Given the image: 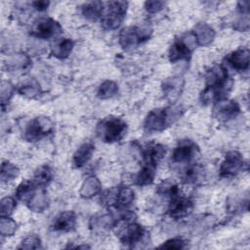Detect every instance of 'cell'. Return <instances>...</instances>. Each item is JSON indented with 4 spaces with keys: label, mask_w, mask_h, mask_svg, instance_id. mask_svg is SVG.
Returning <instances> with one entry per match:
<instances>
[{
    "label": "cell",
    "mask_w": 250,
    "mask_h": 250,
    "mask_svg": "<svg viewBox=\"0 0 250 250\" xmlns=\"http://www.w3.org/2000/svg\"><path fill=\"white\" fill-rule=\"evenodd\" d=\"M98 137L105 143L119 142L127 132L126 122L115 116H108L103 119L97 126Z\"/></svg>",
    "instance_id": "2"
},
{
    "label": "cell",
    "mask_w": 250,
    "mask_h": 250,
    "mask_svg": "<svg viewBox=\"0 0 250 250\" xmlns=\"http://www.w3.org/2000/svg\"><path fill=\"white\" fill-rule=\"evenodd\" d=\"M246 165L242 154L236 150H230L226 153L220 166V176L222 178H231L240 173Z\"/></svg>",
    "instance_id": "11"
},
{
    "label": "cell",
    "mask_w": 250,
    "mask_h": 250,
    "mask_svg": "<svg viewBox=\"0 0 250 250\" xmlns=\"http://www.w3.org/2000/svg\"><path fill=\"white\" fill-rule=\"evenodd\" d=\"M104 3L101 1H90L86 2L81 7L82 15L92 21L101 19L104 13Z\"/></svg>",
    "instance_id": "24"
},
{
    "label": "cell",
    "mask_w": 250,
    "mask_h": 250,
    "mask_svg": "<svg viewBox=\"0 0 250 250\" xmlns=\"http://www.w3.org/2000/svg\"><path fill=\"white\" fill-rule=\"evenodd\" d=\"M15 92L14 85L9 81H2L1 83V91H0V97H1V104L4 107L6 104L9 103L11 98L13 97V94Z\"/></svg>",
    "instance_id": "33"
},
{
    "label": "cell",
    "mask_w": 250,
    "mask_h": 250,
    "mask_svg": "<svg viewBox=\"0 0 250 250\" xmlns=\"http://www.w3.org/2000/svg\"><path fill=\"white\" fill-rule=\"evenodd\" d=\"M187 247V241L182 237H173L166 240L159 248L165 249H184Z\"/></svg>",
    "instance_id": "36"
},
{
    "label": "cell",
    "mask_w": 250,
    "mask_h": 250,
    "mask_svg": "<svg viewBox=\"0 0 250 250\" xmlns=\"http://www.w3.org/2000/svg\"><path fill=\"white\" fill-rule=\"evenodd\" d=\"M191 33L198 46H208L215 38V30L205 22L197 23Z\"/></svg>",
    "instance_id": "17"
},
{
    "label": "cell",
    "mask_w": 250,
    "mask_h": 250,
    "mask_svg": "<svg viewBox=\"0 0 250 250\" xmlns=\"http://www.w3.org/2000/svg\"><path fill=\"white\" fill-rule=\"evenodd\" d=\"M198 154V147L190 140L180 141L177 146L174 148L171 161L174 165H190L195 160V157Z\"/></svg>",
    "instance_id": "8"
},
{
    "label": "cell",
    "mask_w": 250,
    "mask_h": 250,
    "mask_svg": "<svg viewBox=\"0 0 250 250\" xmlns=\"http://www.w3.org/2000/svg\"><path fill=\"white\" fill-rule=\"evenodd\" d=\"M115 221L113 220L112 216L108 213L104 214H98L93 216L90 219L89 227L93 232H104L110 228H113Z\"/></svg>",
    "instance_id": "18"
},
{
    "label": "cell",
    "mask_w": 250,
    "mask_h": 250,
    "mask_svg": "<svg viewBox=\"0 0 250 250\" xmlns=\"http://www.w3.org/2000/svg\"><path fill=\"white\" fill-rule=\"evenodd\" d=\"M18 92L26 98L33 99V98H36L38 95H40L41 90H40L39 84L36 81L28 80L19 86Z\"/></svg>",
    "instance_id": "30"
},
{
    "label": "cell",
    "mask_w": 250,
    "mask_h": 250,
    "mask_svg": "<svg viewBox=\"0 0 250 250\" xmlns=\"http://www.w3.org/2000/svg\"><path fill=\"white\" fill-rule=\"evenodd\" d=\"M196 46L195 39L191 31L180 39L174 41L169 48V61L171 62H177L181 61H188L191 56L193 48Z\"/></svg>",
    "instance_id": "7"
},
{
    "label": "cell",
    "mask_w": 250,
    "mask_h": 250,
    "mask_svg": "<svg viewBox=\"0 0 250 250\" xmlns=\"http://www.w3.org/2000/svg\"><path fill=\"white\" fill-rule=\"evenodd\" d=\"M9 71L24 70L31 64V60L28 55L24 53H17L8 57L5 62Z\"/></svg>",
    "instance_id": "20"
},
{
    "label": "cell",
    "mask_w": 250,
    "mask_h": 250,
    "mask_svg": "<svg viewBox=\"0 0 250 250\" xmlns=\"http://www.w3.org/2000/svg\"><path fill=\"white\" fill-rule=\"evenodd\" d=\"M38 188H38L32 180H25L18 186L15 194L18 199L26 203Z\"/></svg>",
    "instance_id": "26"
},
{
    "label": "cell",
    "mask_w": 250,
    "mask_h": 250,
    "mask_svg": "<svg viewBox=\"0 0 250 250\" xmlns=\"http://www.w3.org/2000/svg\"><path fill=\"white\" fill-rule=\"evenodd\" d=\"M49 1H44V0H42V1H34V2H32L31 3V5L33 6V8L34 9H36L37 11H45L48 7H49Z\"/></svg>",
    "instance_id": "38"
},
{
    "label": "cell",
    "mask_w": 250,
    "mask_h": 250,
    "mask_svg": "<svg viewBox=\"0 0 250 250\" xmlns=\"http://www.w3.org/2000/svg\"><path fill=\"white\" fill-rule=\"evenodd\" d=\"M135 199L134 190L127 186H118L105 190L101 200L104 204L112 206L119 211H127Z\"/></svg>",
    "instance_id": "3"
},
{
    "label": "cell",
    "mask_w": 250,
    "mask_h": 250,
    "mask_svg": "<svg viewBox=\"0 0 250 250\" xmlns=\"http://www.w3.org/2000/svg\"><path fill=\"white\" fill-rule=\"evenodd\" d=\"M156 167L144 163L135 178V184L140 187H146L153 183Z\"/></svg>",
    "instance_id": "25"
},
{
    "label": "cell",
    "mask_w": 250,
    "mask_h": 250,
    "mask_svg": "<svg viewBox=\"0 0 250 250\" xmlns=\"http://www.w3.org/2000/svg\"><path fill=\"white\" fill-rule=\"evenodd\" d=\"M183 112L181 106L152 109L148 112L144 121V128L149 133L163 131L167 126L180 118Z\"/></svg>",
    "instance_id": "1"
},
{
    "label": "cell",
    "mask_w": 250,
    "mask_h": 250,
    "mask_svg": "<svg viewBox=\"0 0 250 250\" xmlns=\"http://www.w3.org/2000/svg\"><path fill=\"white\" fill-rule=\"evenodd\" d=\"M239 16L236 18V20L233 22V27L238 31H247L249 29V13H242L238 12Z\"/></svg>",
    "instance_id": "35"
},
{
    "label": "cell",
    "mask_w": 250,
    "mask_h": 250,
    "mask_svg": "<svg viewBox=\"0 0 250 250\" xmlns=\"http://www.w3.org/2000/svg\"><path fill=\"white\" fill-rule=\"evenodd\" d=\"M102 190V184L96 176L88 177L80 188V195L83 198H92L93 196L99 194Z\"/></svg>",
    "instance_id": "23"
},
{
    "label": "cell",
    "mask_w": 250,
    "mask_h": 250,
    "mask_svg": "<svg viewBox=\"0 0 250 250\" xmlns=\"http://www.w3.org/2000/svg\"><path fill=\"white\" fill-rule=\"evenodd\" d=\"M18 225L15 220L9 216H1L0 218V234L2 236H11L17 230Z\"/></svg>",
    "instance_id": "31"
},
{
    "label": "cell",
    "mask_w": 250,
    "mask_h": 250,
    "mask_svg": "<svg viewBox=\"0 0 250 250\" xmlns=\"http://www.w3.org/2000/svg\"><path fill=\"white\" fill-rule=\"evenodd\" d=\"M54 131V123L47 116H37L24 127L23 138L28 142L39 141Z\"/></svg>",
    "instance_id": "6"
},
{
    "label": "cell",
    "mask_w": 250,
    "mask_h": 250,
    "mask_svg": "<svg viewBox=\"0 0 250 250\" xmlns=\"http://www.w3.org/2000/svg\"><path fill=\"white\" fill-rule=\"evenodd\" d=\"M227 62L237 71H245L249 68L250 51L248 48L241 47L231 52L226 57Z\"/></svg>",
    "instance_id": "13"
},
{
    "label": "cell",
    "mask_w": 250,
    "mask_h": 250,
    "mask_svg": "<svg viewBox=\"0 0 250 250\" xmlns=\"http://www.w3.org/2000/svg\"><path fill=\"white\" fill-rule=\"evenodd\" d=\"M28 208L34 212H43L49 205V198L45 188H38L26 202Z\"/></svg>",
    "instance_id": "22"
},
{
    "label": "cell",
    "mask_w": 250,
    "mask_h": 250,
    "mask_svg": "<svg viewBox=\"0 0 250 250\" xmlns=\"http://www.w3.org/2000/svg\"><path fill=\"white\" fill-rule=\"evenodd\" d=\"M184 88V79L181 76H173L167 78L162 83V92L169 102H175L181 96Z\"/></svg>",
    "instance_id": "14"
},
{
    "label": "cell",
    "mask_w": 250,
    "mask_h": 250,
    "mask_svg": "<svg viewBox=\"0 0 250 250\" xmlns=\"http://www.w3.org/2000/svg\"><path fill=\"white\" fill-rule=\"evenodd\" d=\"M41 246V239L37 234H30L26 237H24L20 246L18 247L19 249H40Z\"/></svg>",
    "instance_id": "32"
},
{
    "label": "cell",
    "mask_w": 250,
    "mask_h": 250,
    "mask_svg": "<svg viewBox=\"0 0 250 250\" xmlns=\"http://www.w3.org/2000/svg\"><path fill=\"white\" fill-rule=\"evenodd\" d=\"M62 31L61 24L52 18H40L32 25L30 34L38 39H52Z\"/></svg>",
    "instance_id": "9"
},
{
    "label": "cell",
    "mask_w": 250,
    "mask_h": 250,
    "mask_svg": "<svg viewBox=\"0 0 250 250\" xmlns=\"http://www.w3.org/2000/svg\"><path fill=\"white\" fill-rule=\"evenodd\" d=\"M94 150H95V146L90 142H87L81 145L73 154L72 163L74 167L81 168L84 165H86L89 162V160L92 158Z\"/></svg>",
    "instance_id": "19"
},
{
    "label": "cell",
    "mask_w": 250,
    "mask_h": 250,
    "mask_svg": "<svg viewBox=\"0 0 250 250\" xmlns=\"http://www.w3.org/2000/svg\"><path fill=\"white\" fill-rule=\"evenodd\" d=\"M193 209V202L190 198L183 195L181 191L176 192L169 198L168 215L175 219H183L188 217Z\"/></svg>",
    "instance_id": "10"
},
{
    "label": "cell",
    "mask_w": 250,
    "mask_h": 250,
    "mask_svg": "<svg viewBox=\"0 0 250 250\" xmlns=\"http://www.w3.org/2000/svg\"><path fill=\"white\" fill-rule=\"evenodd\" d=\"M165 146L161 144L150 143L142 151L144 163L157 167V164L165 155Z\"/></svg>",
    "instance_id": "15"
},
{
    "label": "cell",
    "mask_w": 250,
    "mask_h": 250,
    "mask_svg": "<svg viewBox=\"0 0 250 250\" xmlns=\"http://www.w3.org/2000/svg\"><path fill=\"white\" fill-rule=\"evenodd\" d=\"M17 206V201L12 196H6L1 199L0 213L1 216H10Z\"/></svg>",
    "instance_id": "34"
},
{
    "label": "cell",
    "mask_w": 250,
    "mask_h": 250,
    "mask_svg": "<svg viewBox=\"0 0 250 250\" xmlns=\"http://www.w3.org/2000/svg\"><path fill=\"white\" fill-rule=\"evenodd\" d=\"M128 3L126 1H111L107 3L106 8L104 9L101 18L102 25L105 29L113 30L118 28L125 19Z\"/></svg>",
    "instance_id": "5"
},
{
    "label": "cell",
    "mask_w": 250,
    "mask_h": 250,
    "mask_svg": "<svg viewBox=\"0 0 250 250\" xmlns=\"http://www.w3.org/2000/svg\"><path fill=\"white\" fill-rule=\"evenodd\" d=\"M165 6L164 1H158V0H150L145 2V9L148 14H155L160 12Z\"/></svg>",
    "instance_id": "37"
},
{
    "label": "cell",
    "mask_w": 250,
    "mask_h": 250,
    "mask_svg": "<svg viewBox=\"0 0 250 250\" xmlns=\"http://www.w3.org/2000/svg\"><path fill=\"white\" fill-rule=\"evenodd\" d=\"M76 215L73 211H63L60 213L54 220L52 229L56 231L68 232L75 229Z\"/></svg>",
    "instance_id": "16"
},
{
    "label": "cell",
    "mask_w": 250,
    "mask_h": 250,
    "mask_svg": "<svg viewBox=\"0 0 250 250\" xmlns=\"http://www.w3.org/2000/svg\"><path fill=\"white\" fill-rule=\"evenodd\" d=\"M151 28L149 25L142 26H127L121 29L118 35L119 45L124 50H133L137 48L141 43L147 40L150 37Z\"/></svg>",
    "instance_id": "4"
},
{
    "label": "cell",
    "mask_w": 250,
    "mask_h": 250,
    "mask_svg": "<svg viewBox=\"0 0 250 250\" xmlns=\"http://www.w3.org/2000/svg\"><path fill=\"white\" fill-rule=\"evenodd\" d=\"M74 47V41L70 38H62L60 40L55 41V43L51 47V54L60 59H66L70 53L72 52Z\"/></svg>",
    "instance_id": "21"
},
{
    "label": "cell",
    "mask_w": 250,
    "mask_h": 250,
    "mask_svg": "<svg viewBox=\"0 0 250 250\" xmlns=\"http://www.w3.org/2000/svg\"><path fill=\"white\" fill-rule=\"evenodd\" d=\"M20 173L19 168L10 161H3L1 164V181L2 183H9L15 180Z\"/></svg>",
    "instance_id": "29"
},
{
    "label": "cell",
    "mask_w": 250,
    "mask_h": 250,
    "mask_svg": "<svg viewBox=\"0 0 250 250\" xmlns=\"http://www.w3.org/2000/svg\"><path fill=\"white\" fill-rule=\"evenodd\" d=\"M117 93H118V85L114 81L105 80L99 86L97 96L102 100H105V99L114 97Z\"/></svg>",
    "instance_id": "28"
},
{
    "label": "cell",
    "mask_w": 250,
    "mask_h": 250,
    "mask_svg": "<svg viewBox=\"0 0 250 250\" xmlns=\"http://www.w3.org/2000/svg\"><path fill=\"white\" fill-rule=\"evenodd\" d=\"M53 179V170L49 165L40 166L34 173L32 181L38 188H45Z\"/></svg>",
    "instance_id": "27"
},
{
    "label": "cell",
    "mask_w": 250,
    "mask_h": 250,
    "mask_svg": "<svg viewBox=\"0 0 250 250\" xmlns=\"http://www.w3.org/2000/svg\"><path fill=\"white\" fill-rule=\"evenodd\" d=\"M213 113L220 121H229L240 113V106L237 102L225 99L215 104Z\"/></svg>",
    "instance_id": "12"
}]
</instances>
